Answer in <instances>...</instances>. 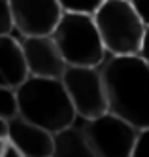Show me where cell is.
<instances>
[{"mask_svg":"<svg viewBox=\"0 0 149 157\" xmlns=\"http://www.w3.org/2000/svg\"><path fill=\"white\" fill-rule=\"evenodd\" d=\"M134 13L143 23V27H149V0H129Z\"/></svg>","mask_w":149,"mask_h":157,"instance_id":"16","label":"cell"},{"mask_svg":"<svg viewBox=\"0 0 149 157\" xmlns=\"http://www.w3.org/2000/svg\"><path fill=\"white\" fill-rule=\"evenodd\" d=\"M19 116L49 132H59L76 119L74 106L61 78L27 76L17 87Z\"/></svg>","mask_w":149,"mask_h":157,"instance_id":"2","label":"cell"},{"mask_svg":"<svg viewBox=\"0 0 149 157\" xmlns=\"http://www.w3.org/2000/svg\"><path fill=\"white\" fill-rule=\"evenodd\" d=\"M62 12H81V13H95V10L104 0H57Z\"/></svg>","mask_w":149,"mask_h":157,"instance_id":"13","label":"cell"},{"mask_svg":"<svg viewBox=\"0 0 149 157\" xmlns=\"http://www.w3.org/2000/svg\"><path fill=\"white\" fill-rule=\"evenodd\" d=\"M27 76L19 40L11 34H0V85L17 87Z\"/></svg>","mask_w":149,"mask_h":157,"instance_id":"10","label":"cell"},{"mask_svg":"<svg viewBox=\"0 0 149 157\" xmlns=\"http://www.w3.org/2000/svg\"><path fill=\"white\" fill-rule=\"evenodd\" d=\"M138 55L149 64V27H145V32H143V38H142V44H140Z\"/></svg>","mask_w":149,"mask_h":157,"instance_id":"17","label":"cell"},{"mask_svg":"<svg viewBox=\"0 0 149 157\" xmlns=\"http://www.w3.org/2000/svg\"><path fill=\"white\" fill-rule=\"evenodd\" d=\"M13 30V23H11V12L8 0H0V34H9Z\"/></svg>","mask_w":149,"mask_h":157,"instance_id":"15","label":"cell"},{"mask_svg":"<svg viewBox=\"0 0 149 157\" xmlns=\"http://www.w3.org/2000/svg\"><path fill=\"white\" fill-rule=\"evenodd\" d=\"M13 30L9 32L17 40L25 36H47L62 15V8L57 0H8Z\"/></svg>","mask_w":149,"mask_h":157,"instance_id":"7","label":"cell"},{"mask_svg":"<svg viewBox=\"0 0 149 157\" xmlns=\"http://www.w3.org/2000/svg\"><path fill=\"white\" fill-rule=\"evenodd\" d=\"M76 117L98 157H130L138 129L129 121L111 112L96 117Z\"/></svg>","mask_w":149,"mask_h":157,"instance_id":"5","label":"cell"},{"mask_svg":"<svg viewBox=\"0 0 149 157\" xmlns=\"http://www.w3.org/2000/svg\"><path fill=\"white\" fill-rule=\"evenodd\" d=\"M51 157H98L89 138L85 136L77 117L68 127L53 134Z\"/></svg>","mask_w":149,"mask_h":157,"instance_id":"11","label":"cell"},{"mask_svg":"<svg viewBox=\"0 0 149 157\" xmlns=\"http://www.w3.org/2000/svg\"><path fill=\"white\" fill-rule=\"evenodd\" d=\"M0 157H25L11 142L4 140V146H2V151H0Z\"/></svg>","mask_w":149,"mask_h":157,"instance_id":"18","label":"cell"},{"mask_svg":"<svg viewBox=\"0 0 149 157\" xmlns=\"http://www.w3.org/2000/svg\"><path fill=\"white\" fill-rule=\"evenodd\" d=\"M15 116H19L15 87L0 85V117L9 121V119H13Z\"/></svg>","mask_w":149,"mask_h":157,"instance_id":"12","label":"cell"},{"mask_svg":"<svg viewBox=\"0 0 149 157\" xmlns=\"http://www.w3.org/2000/svg\"><path fill=\"white\" fill-rule=\"evenodd\" d=\"M23 59L27 64L28 76L40 78H61L66 63L57 48L51 34L47 36H25L19 40Z\"/></svg>","mask_w":149,"mask_h":157,"instance_id":"8","label":"cell"},{"mask_svg":"<svg viewBox=\"0 0 149 157\" xmlns=\"http://www.w3.org/2000/svg\"><path fill=\"white\" fill-rule=\"evenodd\" d=\"M51 38L68 66H98L106 57L93 13L62 12Z\"/></svg>","mask_w":149,"mask_h":157,"instance_id":"3","label":"cell"},{"mask_svg":"<svg viewBox=\"0 0 149 157\" xmlns=\"http://www.w3.org/2000/svg\"><path fill=\"white\" fill-rule=\"evenodd\" d=\"M4 140H6V138H0V151H2V146H4Z\"/></svg>","mask_w":149,"mask_h":157,"instance_id":"20","label":"cell"},{"mask_svg":"<svg viewBox=\"0 0 149 157\" xmlns=\"http://www.w3.org/2000/svg\"><path fill=\"white\" fill-rule=\"evenodd\" d=\"M6 140L13 144L25 157H51L53 151V132L34 125L21 116L8 121Z\"/></svg>","mask_w":149,"mask_h":157,"instance_id":"9","label":"cell"},{"mask_svg":"<svg viewBox=\"0 0 149 157\" xmlns=\"http://www.w3.org/2000/svg\"><path fill=\"white\" fill-rule=\"evenodd\" d=\"M93 19L108 55H138L145 27L129 0H104Z\"/></svg>","mask_w":149,"mask_h":157,"instance_id":"4","label":"cell"},{"mask_svg":"<svg viewBox=\"0 0 149 157\" xmlns=\"http://www.w3.org/2000/svg\"><path fill=\"white\" fill-rule=\"evenodd\" d=\"M130 157H149V127L138 131Z\"/></svg>","mask_w":149,"mask_h":157,"instance_id":"14","label":"cell"},{"mask_svg":"<svg viewBox=\"0 0 149 157\" xmlns=\"http://www.w3.org/2000/svg\"><path fill=\"white\" fill-rule=\"evenodd\" d=\"M61 82L79 117H96L108 112L106 87L98 66H66Z\"/></svg>","mask_w":149,"mask_h":157,"instance_id":"6","label":"cell"},{"mask_svg":"<svg viewBox=\"0 0 149 157\" xmlns=\"http://www.w3.org/2000/svg\"><path fill=\"white\" fill-rule=\"evenodd\" d=\"M108 112L136 129L149 127V64L140 55H106L98 64Z\"/></svg>","mask_w":149,"mask_h":157,"instance_id":"1","label":"cell"},{"mask_svg":"<svg viewBox=\"0 0 149 157\" xmlns=\"http://www.w3.org/2000/svg\"><path fill=\"white\" fill-rule=\"evenodd\" d=\"M6 132H8V121L0 117V138H6Z\"/></svg>","mask_w":149,"mask_h":157,"instance_id":"19","label":"cell"}]
</instances>
